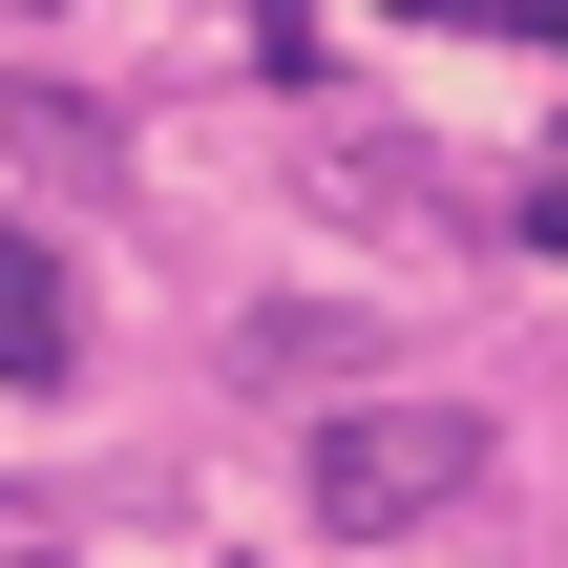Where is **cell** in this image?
I'll list each match as a JSON object with an SVG mask.
<instances>
[{
    "label": "cell",
    "instance_id": "6da1fadb",
    "mask_svg": "<svg viewBox=\"0 0 568 568\" xmlns=\"http://www.w3.org/2000/svg\"><path fill=\"white\" fill-rule=\"evenodd\" d=\"M485 464V400H337L316 422V506L337 527H400V506H443Z\"/></svg>",
    "mask_w": 568,
    "mask_h": 568
},
{
    "label": "cell",
    "instance_id": "7a4b0ae2",
    "mask_svg": "<svg viewBox=\"0 0 568 568\" xmlns=\"http://www.w3.org/2000/svg\"><path fill=\"white\" fill-rule=\"evenodd\" d=\"M0 379H21V400L84 379V274H63V232H0Z\"/></svg>",
    "mask_w": 568,
    "mask_h": 568
}]
</instances>
